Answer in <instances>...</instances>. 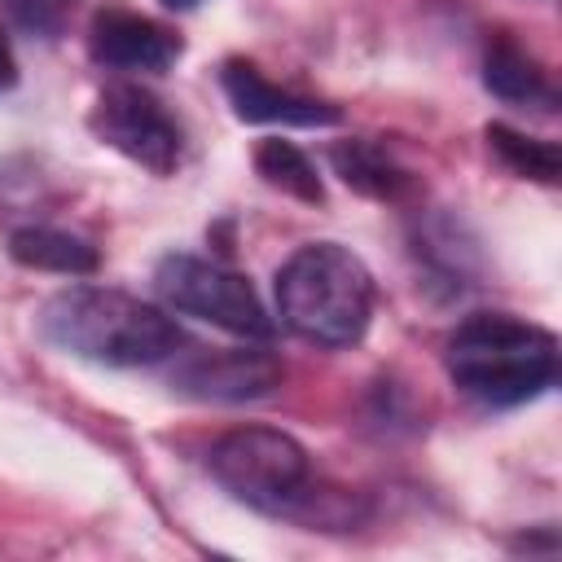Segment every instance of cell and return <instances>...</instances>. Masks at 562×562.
Listing matches in <instances>:
<instances>
[{"mask_svg": "<svg viewBox=\"0 0 562 562\" xmlns=\"http://www.w3.org/2000/svg\"><path fill=\"white\" fill-rule=\"evenodd\" d=\"M88 127L101 145L119 149L123 158H132L136 167L154 171V176H171L180 167L184 154V132L176 123V114L140 83H110L101 88Z\"/></svg>", "mask_w": 562, "mask_h": 562, "instance_id": "6", "label": "cell"}, {"mask_svg": "<svg viewBox=\"0 0 562 562\" xmlns=\"http://www.w3.org/2000/svg\"><path fill=\"white\" fill-rule=\"evenodd\" d=\"M448 378L483 408H518L553 391L558 338L509 312H474L443 342Z\"/></svg>", "mask_w": 562, "mask_h": 562, "instance_id": "2", "label": "cell"}, {"mask_svg": "<svg viewBox=\"0 0 562 562\" xmlns=\"http://www.w3.org/2000/svg\"><path fill=\"white\" fill-rule=\"evenodd\" d=\"M167 9H193V4H202V0H162Z\"/></svg>", "mask_w": 562, "mask_h": 562, "instance_id": "17", "label": "cell"}, {"mask_svg": "<svg viewBox=\"0 0 562 562\" xmlns=\"http://www.w3.org/2000/svg\"><path fill=\"white\" fill-rule=\"evenodd\" d=\"M329 162L334 171L342 176L347 189L364 193V198H378V202H400L413 193V176L373 140H338L329 149Z\"/></svg>", "mask_w": 562, "mask_h": 562, "instance_id": "11", "label": "cell"}, {"mask_svg": "<svg viewBox=\"0 0 562 562\" xmlns=\"http://www.w3.org/2000/svg\"><path fill=\"white\" fill-rule=\"evenodd\" d=\"M483 83H487L492 97H501V101H509V105H531V110H540V114H549V110L558 105V92H553L544 66H540L536 57H527V53H522L514 40H505V35H496V40L487 44Z\"/></svg>", "mask_w": 562, "mask_h": 562, "instance_id": "10", "label": "cell"}, {"mask_svg": "<svg viewBox=\"0 0 562 562\" xmlns=\"http://www.w3.org/2000/svg\"><path fill=\"white\" fill-rule=\"evenodd\" d=\"M211 479L241 505L259 514H290L299 518L303 501L312 496V461L307 448L272 426H237L215 439Z\"/></svg>", "mask_w": 562, "mask_h": 562, "instance_id": "4", "label": "cell"}, {"mask_svg": "<svg viewBox=\"0 0 562 562\" xmlns=\"http://www.w3.org/2000/svg\"><path fill=\"white\" fill-rule=\"evenodd\" d=\"M154 290L171 312L198 316L237 338H272V316L263 312L250 281L220 259L202 255H167L154 268Z\"/></svg>", "mask_w": 562, "mask_h": 562, "instance_id": "5", "label": "cell"}, {"mask_svg": "<svg viewBox=\"0 0 562 562\" xmlns=\"http://www.w3.org/2000/svg\"><path fill=\"white\" fill-rule=\"evenodd\" d=\"M277 316L312 347H351L373 316V277L338 241L299 246L277 272Z\"/></svg>", "mask_w": 562, "mask_h": 562, "instance_id": "3", "label": "cell"}, {"mask_svg": "<svg viewBox=\"0 0 562 562\" xmlns=\"http://www.w3.org/2000/svg\"><path fill=\"white\" fill-rule=\"evenodd\" d=\"M224 97L237 110V119L246 123H285V127H325L338 123V105L316 101L307 92L281 88L268 75H259V66L250 61H224Z\"/></svg>", "mask_w": 562, "mask_h": 562, "instance_id": "9", "label": "cell"}, {"mask_svg": "<svg viewBox=\"0 0 562 562\" xmlns=\"http://www.w3.org/2000/svg\"><path fill=\"white\" fill-rule=\"evenodd\" d=\"M255 171H259L272 189L290 193V198H299V202H325L321 176H316L312 158H307L294 140H281V136L259 140V149H255Z\"/></svg>", "mask_w": 562, "mask_h": 562, "instance_id": "13", "label": "cell"}, {"mask_svg": "<svg viewBox=\"0 0 562 562\" xmlns=\"http://www.w3.org/2000/svg\"><path fill=\"white\" fill-rule=\"evenodd\" d=\"M88 53L97 66L105 70H123V75H162L167 66H176V57L184 53L180 35L167 31L162 22L132 13V9H101L92 18L88 31Z\"/></svg>", "mask_w": 562, "mask_h": 562, "instance_id": "8", "label": "cell"}, {"mask_svg": "<svg viewBox=\"0 0 562 562\" xmlns=\"http://www.w3.org/2000/svg\"><path fill=\"white\" fill-rule=\"evenodd\" d=\"M75 4H79V0H0L4 18H9L18 31L40 35V40H57V35L66 31Z\"/></svg>", "mask_w": 562, "mask_h": 562, "instance_id": "15", "label": "cell"}, {"mask_svg": "<svg viewBox=\"0 0 562 562\" xmlns=\"http://www.w3.org/2000/svg\"><path fill=\"white\" fill-rule=\"evenodd\" d=\"M487 149L522 180H540V184H558V145L553 140H536V136H522L505 123H492L487 127Z\"/></svg>", "mask_w": 562, "mask_h": 562, "instance_id": "14", "label": "cell"}, {"mask_svg": "<svg viewBox=\"0 0 562 562\" xmlns=\"http://www.w3.org/2000/svg\"><path fill=\"white\" fill-rule=\"evenodd\" d=\"M35 325H40V338L61 347L66 356L110 364V369L167 364L184 347L180 325L162 307L105 285H70L53 294L40 307Z\"/></svg>", "mask_w": 562, "mask_h": 562, "instance_id": "1", "label": "cell"}, {"mask_svg": "<svg viewBox=\"0 0 562 562\" xmlns=\"http://www.w3.org/2000/svg\"><path fill=\"white\" fill-rule=\"evenodd\" d=\"M18 79V66H13V53H9V40L0 31V88H9Z\"/></svg>", "mask_w": 562, "mask_h": 562, "instance_id": "16", "label": "cell"}, {"mask_svg": "<svg viewBox=\"0 0 562 562\" xmlns=\"http://www.w3.org/2000/svg\"><path fill=\"white\" fill-rule=\"evenodd\" d=\"M171 360H176L171 369L176 391L193 400L241 404L281 386V360L250 347H193V351H176Z\"/></svg>", "mask_w": 562, "mask_h": 562, "instance_id": "7", "label": "cell"}, {"mask_svg": "<svg viewBox=\"0 0 562 562\" xmlns=\"http://www.w3.org/2000/svg\"><path fill=\"white\" fill-rule=\"evenodd\" d=\"M9 255L22 263V268H40V272H61V277H88L97 272V246L66 233V228H44V224H31V228H18L9 237Z\"/></svg>", "mask_w": 562, "mask_h": 562, "instance_id": "12", "label": "cell"}]
</instances>
